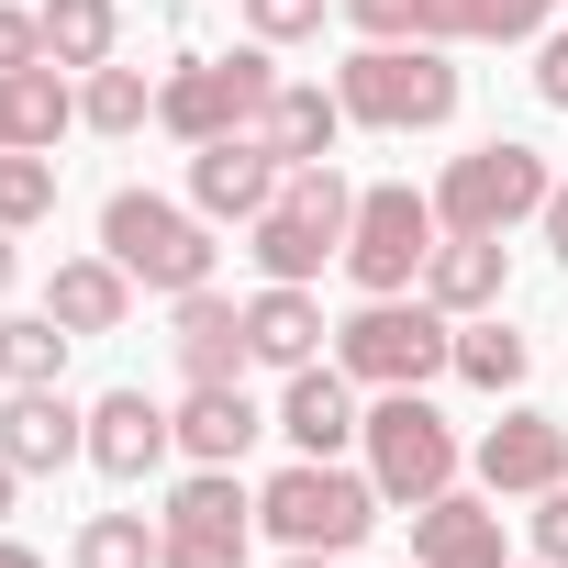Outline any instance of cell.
I'll return each mask as SVG.
<instances>
[{
    "mask_svg": "<svg viewBox=\"0 0 568 568\" xmlns=\"http://www.w3.org/2000/svg\"><path fill=\"white\" fill-rule=\"evenodd\" d=\"M335 101L368 134H446L468 79H457V45H357L335 68Z\"/></svg>",
    "mask_w": 568,
    "mask_h": 568,
    "instance_id": "1",
    "label": "cell"
},
{
    "mask_svg": "<svg viewBox=\"0 0 568 568\" xmlns=\"http://www.w3.org/2000/svg\"><path fill=\"white\" fill-rule=\"evenodd\" d=\"M379 513H390V501H379V479H368V468H346V457H291V468H267V479H256V535L313 546V557L368 546V524H379Z\"/></svg>",
    "mask_w": 568,
    "mask_h": 568,
    "instance_id": "2",
    "label": "cell"
},
{
    "mask_svg": "<svg viewBox=\"0 0 568 568\" xmlns=\"http://www.w3.org/2000/svg\"><path fill=\"white\" fill-rule=\"evenodd\" d=\"M101 245H112V267L134 278V291H156V302H179V291H212V212H190V201H168V190H112L101 201Z\"/></svg>",
    "mask_w": 568,
    "mask_h": 568,
    "instance_id": "3",
    "label": "cell"
},
{
    "mask_svg": "<svg viewBox=\"0 0 568 568\" xmlns=\"http://www.w3.org/2000/svg\"><path fill=\"white\" fill-rule=\"evenodd\" d=\"M346 223H357V190H346V168L324 156V168H291L278 179V201L245 223V256H256V278H313L324 267H346Z\"/></svg>",
    "mask_w": 568,
    "mask_h": 568,
    "instance_id": "4",
    "label": "cell"
},
{
    "mask_svg": "<svg viewBox=\"0 0 568 568\" xmlns=\"http://www.w3.org/2000/svg\"><path fill=\"white\" fill-rule=\"evenodd\" d=\"M335 368H346L357 390H424V379H446V368H457V324H446L424 291L357 302V313L335 324Z\"/></svg>",
    "mask_w": 568,
    "mask_h": 568,
    "instance_id": "5",
    "label": "cell"
},
{
    "mask_svg": "<svg viewBox=\"0 0 568 568\" xmlns=\"http://www.w3.org/2000/svg\"><path fill=\"white\" fill-rule=\"evenodd\" d=\"M357 446H368V479H379V501H390V513H413V501L457 490V468H468L457 424H446L424 390H379V402H368V424H357Z\"/></svg>",
    "mask_w": 568,
    "mask_h": 568,
    "instance_id": "6",
    "label": "cell"
},
{
    "mask_svg": "<svg viewBox=\"0 0 568 568\" xmlns=\"http://www.w3.org/2000/svg\"><path fill=\"white\" fill-rule=\"evenodd\" d=\"M546 190H557V168H546L524 134H490V145L446 156V179H435V223H446V234H513V223L546 212Z\"/></svg>",
    "mask_w": 568,
    "mask_h": 568,
    "instance_id": "7",
    "label": "cell"
},
{
    "mask_svg": "<svg viewBox=\"0 0 568 568\" xmlns=\"http://www.w3.org/2000/svg\"><path fill=\"white\" fill-rule=\"evenodd\" d=\"M446 245V223H435V190H413V179H368L357 190V223H346V278L368 302H390V291H424V256Z\"/></svg>",
    "mask_w": 568,
    "mask_h": 568,
    "instance_id": "8",
    "label": "cell"
},
{
    "mask_svg": "<svg viewBox=\"0 0 568 568\" xmlns=\"http://www.w3.org/2000/svg\"><path fill=\"white\" fill-rule=\"evenodd\" d=\"M278 90V45H234V57H190L156 79V123L179 145H212V134H245Z\"/></svg>",
    "mask_w": 568,
    "mask_h": 568,
    "instance_id": "9",
    "label": "cell"
},
{
    "mask_svg": "<svg viewBox=\"0 0 568 568\" xmlns=\"http://www.w3.org/2000/svg\"><path fill=\"white\" fill-rule=\"evenodd\" d=\"M156 568H245L256 557V490H245V468H190L179 490H168V513H156Z\"/></svg>",
    "mask_w": 568,
    "mask_h": 568,
    "instance_id": "10",
    "label": "cell"
},
{
    "mask_svg": "<svg viewBox=\"0 0 568 568\" xmlns=\"http://www.w3.org/2000/svg\"><path fill=\"white\" fill-rule=\"evenodd\" d=\"M468 468H479V490H490V501H535V490H557V479H568V424H557V413H535V402H513V413L468 446Z\"/></svg>",
    "mask_w": 568,
    "mask_h": 568,
    "instance_id": "11",
    "label": "cell"
},
{
    "mask_svg": "<svg viewBox=\"0 0 568 568\" xmlns=\"http://www.w3.org/2000/svg\"><path fill=\"white\" fill-rule=\"evenodd\" d=\"M278 145L245 123V134H212V145H190V212H212V223H256L267 201H278Z\"/></svg>",
    "mask_w": 568,
    "mask_h": 568,
    "instance_id": "12",
    "label": "cell"
},
{
    "mask_svg": "<svg viewBox=\"0 0 568 568\" xmlns=\"http://www.w3.org/2000/svg\"><path fill=\"white\" fill-rule=\"evenodd\" d=\"M357 379L335 368V357H313V368H291L278 379V413H267V435H291V457H346L357 446Z\"/></svg>",
    "mask_w": 568,
    "mask_h": 568,
    "instance_id": "13",
    "label": "cell"
},
{
    "mask_svg": "<svg viewBox=\"0 0 568 568\" xmlns=\"http://www.w3.org/2000/svg\"><path fill=\"white\" fill-rule=\"evenodd\" d=\"M179 457V413L145 402V390H101L90 402V468L101 479H156Z\"/></svg>",
    "mask_w": 568,
    "mask_h": 568,
    "instance_id": "14",
    "label": "cell"
},
{
    "mask_svg": "<svg viewBox=\"0 0 568 568\" xmlns=\"http://www.w3.org/2000/svg\"><path fill=\"white\" fill-rule=\"evenodd\" d=\"M413 568H513V557H501V501H490V490H435V501H413Z\"/></svg>",
    "mask_w": 568,
    "mask_h": 568,
    "instance_id": "15",
    "label": "cell"
},
{
    "mask_svg": "<svg viewBox=\"0 0 568 568\" xmlns=\"http://www.w3.org/2000/svg\"><path fill=\"white\" fill-rule=\"evenodd\" d=\"M168 357H179V379H245V368H256V346H245V302H223V291H179V302H168Z\"/></svg>",
    "mask_w": 568,
    "mask_h": 568,
    "instance_id": "16",
    "label": "cell"
},
{
    "mask_svg": "<svg viewBox=\"0 0 568 568\" xmlns=\"http://www.w3.org/2000/svg\"><path fill=\"white\" fill-rule=\"evenodd\" d=\"M424 302H435L446 324L501 313V302H513V245H501V234H446V245L424 256Z\"/></svg>",
    "mask_w": 568,
    "mask_h": 568,
    "instance_id": "17",
    "label": "cell"
},
{
    "mask_svg": "<svg viewBox=\"0 0 568 568\" xmlns=\"http://www.w3.org/2000/svg\"><path fill=\"white\" fill-rule=\"evenodd\" d=\"M0 457H12L23 479H57L68 457H90V413L68 390H12L0 402Z\"/></svg>",
    "mask_w": 568,
    "mask_h": 568,
    "instance_id": "18",
    "label": "cell"
},
{
    "mask_svg": "<svg viewBox=\"0 0 568 568\" xmlns=\"http://www.w3.org/2000/svg\"><path fill=\"white\" fill-rule=\"evenodd\" d=\"M256 435H267V413L245 402V379H190V402H179V457L190 468H245Z\"/></svg>",
    "mask_w": 568,
    "mask_h": 568,
    "instance_id": "19",
    "label": "cell"
},
{
    "mask_svg": "<svg viewBox=\"0 0 568 568\" xmlns=\"http://www.w3.org/2000/svg\"><path fill=\"white\" fill-rule=\"evenodd\" d=\"M324 302L302 291V278H267V291L245 302V346H256V368H278V379H291V368H313L324 357Z\"/></svg>",
    "mask_w": 568,
    "mask_h": 568,
    "instance_id": "20",
    "label": "cell"
},
{
    "mask_svg": "<svg viewBox=\"0 0 568 568\" xmlns=\"http://www.w3.org/2000/svg\"><path fill=\"white\" fill-rule=\"evenodd\" d=\"M256 134L278 145V168H324V156L346 145V101H335V90H313V79H278V90H267V112H256Z\"/></svg>",
    "mask_w": 568,
    "mask_h": 568,
    "instance_id": "21",
    "label": "cell"
},
{
    "mask_svg": "<svg viewBox=\"0 0 568 568\" xmlns=\"http://www.w3.org/2000/svg\"><path fill=\"white\" fill-rule=\"evenodd\" d=\"M45 313H57L68 335H123V313H134V278L112 267V245H90V256H57V278H45Z\"/></svg>",
    "mask_w": 568,
    "mask_h": 568,
    "instance_id": "22",
    "label": "cell"
},
{
    "mask_svg": "<svg viewBox=\"0 0 568 568\" xmlns=\"http://www.w3.org/2000/svg\"><path fill=\"white\" fill-rule=\"evenodd\" d=\"M34 12H45V57H57L68 79L112 68V45H123V0H34Z\"/></svg>",
    "mask_w": 568,
    "mask_h": 568,
    "instance_id": "23",
    "label": "cell"
},
{
    "mask_svg": "<svg viewBox=\"0 0 568 568\" xmlns=\"http://www.w3.org/2000/svg\"><path fill=\"white\" fill-rule=\"evenodd\" d=\"M79 123V79L45 57V68H12V145H34V156H57V134Z\"/></svg>",
    "mask_w": 568,
    "mask_h": 568,
    "instance_id": "24",
    "label": "cell"
},
{
    "mask_svg": "<svg viewBox=\"0 0 568 568\" xmlns=\"http://www.w3.org/2000/svg\"><path fill=\"white\" fill-rule=\"evenodd\" d=\"M524 368H535V346H524L501 313H468V324H457V379H468V390L501 402V390H524Z\"/></svg>",
    "mask_w": 568,
    "mask_h": 568,
    "instance_id": "25",
    "label": "cell"
},
{
    "mask_svg": "<svg viewBox=\"0 0 568 568\" xmlns=\"http://www.w3.org/2000/svg\"><path fill=\"white\" fill-rule=\"evenodd\" d=\"M68 324L57 313H12V324H0V379H12V390H57L68 379Z\"/></svg>",
    "mask_w": 568,
    "mask_h": 568,
    "instance_id": "26",
    "label": "cell"
},
{
    "mask_svg": "<svg viewBox=\"0 0 568 568\" xmlns=\"http://www.w3.org/2000/svg\"><path fill=\"white\" fill-rule=\"evenodd\" d=\"M79 123L90 134H145L156 123V79L145 68H90L79 79Z\"/></svg>",
    "mask_w": 568,
    "mask_h": 568,
    "instance_id": "27",
    "label": "cell"
},
{
    "mask_svg": "<svg viewBox=\"0 0 568 568\" xmlns=\"http://www.w3.org/2000/svg\"><path fill=\"white\" fill-rule=\"evenodd\" d=\"M156 557H168V546H156L145 513H90L79 546H68V568H156Z\"/></svg>",
    "mask_w": 568,
    "mask_h": 568,
    "instance_id": "28",
    "label": "cell"
},
{
    "mask_svg": "<svg viewBox=\"0 0 568 568\" xmlns=\"http://www.w3.org/2000/svg\"><path fill=\"white\" fill-rule=\"evenodd\" d=\"M57 212V156H34V145H0V223L12 234H34Z\"/></svg>",
    "mask_w": 568,
    "mask_h": 568,
    "instance_id": "29",
    "label": "cell"
},
{
    "mask_svg": "<svg viewBox=\"0 0 568 568\" xmlns=\"http://www.w3.org/2000/svg\"><path fill=\"white\" fill-rule=\"evenodd\" d=\"M245 34L256 45H302V34H324V0H245Z\"/></svg>",
    "mask_w": 568,
    "mask_h": 568,
    "instance_id": "30",
    "label": "cell"
},
{
    "mask_svg": "<svg viewBox=\"0 0 568 568\" xmlns=\"http://www.w3.org/2000/svg\"><path fill=\"white\" fill-rule=\"evenodd\" d=\"M557 23V0H479V45H535Z\"/></svg>",
    "mask_w": 568,
    "mask_h": 568,
    "instance_id": "31",
    "label": "cell"
},
{
    "mask_svg": "<svg viewBox=\"0 0 568 568\" xmlns=\"http://www.w3.org/2000/svg\"><path fill=\"white\" fill-rule=\"evenodd\" d=\"M524 546H535L546 568H568V479H557V490H535V513H524Z\"/></svg>",
    "mask_w": 568,
    "mask_h": 568,
    "instance_id": "32",
    "label": "cell"
},
{
    "mask_svg": "<svg viewBox=\"0 0 568 568\" xmlns=\"http://www.w3.org/2000/svg\"><path fill=\"white\" fill-rule=\"evenodd\" d=\"M12 68H45V12L0 0V79H12Z\"/></svg>",
    "mask_w": 568,
    "mask_h": 568,
    "instance_id": "33",
    "label": "cell"
},
{
    "mask_svg": "<svg viewBox=\"0 0 568 568\" xmlns=\"http://www.w3.org/2000/svg\"><path fill=\"white\" fill-rule=\"evenodd\" d=\"M357 23V45H413V0H335Z\"/></svg>",
    "mask_w": 568,
    "mask_h": 568,
    "instance_id": "34",
    "label": "cell"
},
{
    "mask_svg": "<svg viewBox=\"0 0 568 568\" xmlns=\"http://www.w3.org/2000/svg\"><path fill=\"white\" fill-rule=\"evenodd\" d=\"M535 101H546V112H568V23H546V34H535Z\"/></svg>",
    "mask_w": 568,
    "mask_h": 568,
    "instance_id": "35",
    "label": "cell"
},
{
    "mask_svg": "<svg viewBox=\"0 0 568 568\" xmlns=\"http://www.w3.org/2000/svg\"><path fill=\"white\" fill-rule=\"evenodd\" d=\"M535 234H546V256H557V267H568V179H557V190H546V212H535Z\"/></svg>",
    "mask_w": 568,
    "mask_h": 568,
    "instance_id": "36",
    "label": "cell"
},
{
    "mask_svg": "<svg viewBox=\"0 0 568 568\" xmlns=\"http://www.w3.org/2000/svg\"><path fill=\"white\" fill-rule=\"evenodd\" d=\"M12 278H23V256H12V223H0V302H12Z\"/></svg>",
    "mask_w": 568,
    "mask_h": 568,
    "instance_id": "37",
    "label": "cell"
},
{
    "mask_svg": "<svg viewBox=\"0 0 568 568\" xmlns=\"http://www.w3.org/2000/svg\"><path fill=\"white\" fill-rule=\"evenodd\" d=\"M0 568H45V557H34V546H23V535H0Z\"/></svg>",
    "mask_w": 568,
    "mask_h": 568,
    "instance_id": "38",
    "label": "cell"
},
{
    "mask_svg": "<svg viewBox=\"0 0 568 568\" xmlns=\"http://www.w3.org/2000/svg\"><path fill=\"white\" fill-rule=\"evenodd\" d=\"M12 490H23V468H12V457H0V524H12Z\"/></svg>",
    "mask_w": 568,
    "mask_h": 568,
    "instance_id": "39",
    "label": "cell"
},
{
    "mask_svg": "<svg viewBox=\"0 0 568 568\" xmlns=\"http://www.w3.org/2000/svg\"><path fill=\"white\" fill-rule=\"evenodd\" d=\"M278 568H335V557H313V546H291V557H278Z\"/></svg>",
    "mask_w": 568,
    "mask_h": 568,
    "instance_id": "40",
    "label": "cell"
},
{
    "mask_svg": "<svg viewBox=\"0 0 568 568\" xmlns=\"http://www.w3.org/2000/svg\"><path fill=\"white\" fill-rule=\"evenodd\" d=\"M0 145H12V79H0Z\"/></svg>",
    "mask_w": 568,
    "mask_h": 568,
    "instance_id": "41",
    "label": "cell"
},
{
    "mask_svg": "<svg viewBox=\"0 0 568 568\" xmlns=\"http://www.w3.org/2000/svg\"><path fill=\"white\" fill-rule=\"evenodd\" d=\"M524 568H546V557H524Z\"/></svg>",
    "mask_w": 568,
    "mask_h": 568,
    "instance_id": "42",
    "label": "cell"
}]
</instances>
